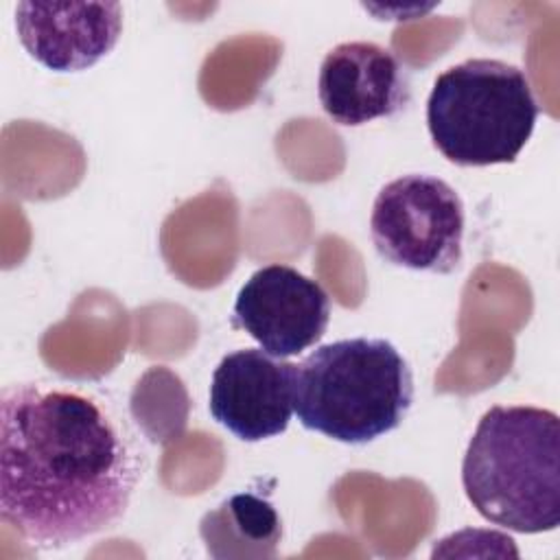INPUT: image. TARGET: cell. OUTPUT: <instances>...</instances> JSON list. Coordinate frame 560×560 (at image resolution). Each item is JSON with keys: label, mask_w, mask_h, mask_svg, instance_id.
I'll return each instance as SVG.
<instances>
[{"label": "cell", "mask_w": 560, "mask_h": 560, "mask_svg": "<svg viewBox=\"0 0 560 560\" xmlns=\"http://www.w3.org/2000/svg\"><path fill=\"white\" fill-rule=\"evenodd\" d=\"M370 234L378 256L396 267L451 273L464 256V203L444 179L409 173L378 190Z\"/></svg>", "instance_id": "5"}, {"label": "cell", "mask_w": 560, "mask_h": 560, "mask_svg": "<svg viewBox=\"0 0 560 560\" xmlns=\"http://www.w3.org/2000/svg\"><path fill=\"white\" fill-rule=\"evenodd\" d=\"M317 96L337 125L359 127L402 112L411 98L398 57L374 42H343L319 66Z\"/></svg>", "instance_id": "8"}, {"label": "cell", "mask_w": 560, "mask_h": 560, "mask_svg": "<svg viewBox=\"0 0 560 560\" xmlns=\"http://www.w3.org/2000/svg\"><path fill=\"white\" fill-rule=\"evenodd\" d=\"M538 114L527 74L514 63L488 57L444 70L427 101L431 140L457 166L514 162Z\"/></svg>", "instance_id": "4"}, {"label": "cell", "mask_w": 560, "mask_h": 560, "mask_svg": "<svg viewBox=\"0 0 560 560\" xmlns=\"http://www.w3.org/2000/svg\"><path fill=\"white\" fill-rule=\"evenodd\" d=\"M295 400V363L241 348L212 372L210 413L243 442H260L287 431Z\"/></svg>", "instance_id": "7"}, {"label": "cell", "mask_w": 560, "mask_h": 560, "mask_svg": "<svg viewBox=\"0 0 560 560\" xmlns=\"http://www.w3.org/2000/svg\"><path fill=\"white\" fill-rule=\"evenodd\" d=\"M411 402V368L396 346L378 337L319 346L295 365L298 420L343 444H368L394 431Z\"/></svg>", "instance_id": "3"}, {"label": "cell", "mask_w": 560, "mask_h": 560, "mask_svg": "<svg viewBox=\"0 0 560 560\" xmlns=\"http://www.w3.org/2000/svg\"><path fill=\"white\" fill-rule=\"evenodd\" d=\"M140 479L120 418L77 385L24 381L0 394V514L31 547L114 527Z\"/></svg>", "instance_id": "1"}, {"label": "cell", "mask_w": 560, "mask_h": 560, "mask_svg": "<svg viewBox=\"0 0 560 560\" xmlns=\"http://www.w3.org/2000/svg\"><path fill=\"white\" fill-rule=\"evenodd\" d=\"M462 486L490 523L521 534L560 523V420L529 405L490 407L462 462Z\"/></svg>", "instance_id": "2"}, {"label": "cell", "mask_w": 560, "mask_h": 560, "mask_svg": "<svg viewBox=\"0 0 560 560\" xmlns=\"http://www.w3.org/2000/svg\"><path fill=\"white\" fill-rule=\"evenodd\" d=\"M330 319L326 289L289 265H265L241 287L232 326L245 330L260 348L287 359L315 346Z\"/></svg>", "instance_id": "6"}, {"label": "cell", "mask_w": 560, "mask_h": 560, "mask_svg": "<svg viewBox=\"0 0 560 560\" xmlns=\"http://www.w3.org/2000/svg\"><path fill=\"white\" fill-rule=\"evenodd\" d=\"M15 28L26 52L55 72H79L114 50L122 33L118 2H18Z\"/></svg>", "instance_id": "9"}]
</instances>
